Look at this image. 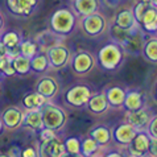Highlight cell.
Masks as SVG:
<instances>
[{
    "label": "cell",
    "instance_id": "obj_15",
    "mask_svg": "<svg viewBox=\"0 0 157 157\" xmlns=\"http://www.w3.org/2000/svg\"><path fill=\"white\" fill-rule=\"evenodd\" d=\"M155 114H152V111L147 107H143L137 111L127 112L125 114V121L129 123L136 131H145L148 123L152 119V116Z\"/></svg>",
    "mask_w": 157,
    "mask_h": 157
},
{
    "label": "cell",
    "instance_id": "obj_16",
    "mask_svg": "<svg viewBox=\"0 0 157 157\" xmlns=\"http://www.w3.org/2000/svg\"><path fill=\"white\" fill-rule=\"evenodd\" d=\"M145 107V97L139 90H125V97L123 102V107L127 112L137 111Z\"/></svg>",
    "mask_w": 157,
    "mask_h": 157
},
{
    "label": "cell",
    "instance_id": "obj_41",
    "mask_svg": "<svg viewBox=\"0 0 157 157\" xmlns=\"http://www.w3.org/2000/svg\"><path fill=\"white\" fill-rule=\"evenodd\" d=\"M10 54V49L4 45V44L0 41V58H3V57H6V56Z\"/></svg>",
    "mask_w": 157,
    "mask_h": 157
},
{
    "label": "cell",
    "instance_id": "obj_52",
    "mask_svg": "<svg viewBox=\"0 0 157 157\" xmlns=\"http://www.w3.org/2000/svg\"><path fill=\"white\" fill-rule=\"evenodd\" d=\"M0 78H2V77H0Z\"/></svg>",
    "mask_w": 157,
    "mask_h": 157
},
{
    "label": "cell",
    "instance_id": "obj_22",
    "mask_svg": "<svg viewBox=\"0 0 157 157\" xmlns=\"http://www.w3.org/2000/svg\"><path fill=\"white\" fill-rule=\"evenodd\" d=\"M140 28L143 29L144 33L148 34H156L157 32V8L149 6L144 12L140 21Z\"/></svg>",
    "mask_w": 157,
    "mask_h": 157
},
{
    "label": "cell",
    "instance_id": "obj_3",
    "mask_svg": "<svg viewBox=\"0 0 157 157\" xmlns=\"http://www.w3.org/2000/svg\"><path fill=\"white\" fill-rule=\"evenodd\" d=\"M40 111L45 128L57 131V132L65 128V125L67 123V112L61 106L53 103L52 100H48L40 108Z\"/></svg>",
    "mask_w": 157,
    "mask_h": 157
},
{
    "label": "cell",
    "instance_id": "obj_23",
    "mask_svg": "<svg viewBox=\"0 0 157 157\" xmlns=\"http://www.w3.org/2000/svg\"><path fill=\"white\" fill-rule=\"evenodd\" d=\"M23 125H25V127L29 128V129L40 132V131L44 128L40 108H38V110H25L24 116H23Z\"/></svg>",
    "mask_w": 157,
    "mask_h": 157
},
{
    "label": "cell",
    "instance_id": "obj_44",
    "mask_svg": "<svg viewBox=\"0 0 157 157\" xmlns=\"http://www.w3.org/2000/svg\"><path fill=\"white\" fill-rule=\"evenodd\" d=\"M4 131H6V128H4V124H3V121H2V119H0V135H2Z\"/></svg>",
    "mask_w": 157,
    "mask_h": 157
},
{
    "label": "cell",
    "instance_id": "obj_25",
    "mask_svg": "<svg viewBox=\"0 0 157 157\" xmlns=\"http://www.w3.org/2000/svg\"><path fill=\"white\" fill-rule=\"evenodd\" d=\"M48 102L46 98H44L41 94H38L36 90L30 91L28 94H24L23 99H21V104L25 110H38L44 104Z\"/></svg>",
    "mask_w": 157,
    "mask_h": 157
},
{
    "label": "cell",
    "instance_id": "obj_12",
    "mask_svg": "<svg viewBox=\"0 0 157 157\" xmlns=\"http://www.w3.org/2000/svg\"><path fill=\"white\" fill-rule=\"evenodd\" d=\"M38 157H61L65 153L63 140L59 136L48 141H40L37 147Z\"/></svg>",
    "mask_w": 157,
    "mask_h": 157
},
{
    "label": "cell",
    "instance_id": "obj_18",
    "mask_svg": "<svg viewBox=\"0 0 157 157\" xmlns=\"http://www.w3.org/2000/svg\"><path fill=\"white\" fill-rule=\"evenodd\" d=\"M86 108L94 115H103L110 110V106H108V102L106 99V95H104L103 90L100 93L91 94L89 102L86 104Z\"/></svg>",
    "mask_w": 157,
    "mask_h": 157
},
{
    "label": "cell",
    "instance_id": "obj_26",
    "mask_svg": "<svg viewBox=\"0 0 157 157\" xmlns=\"http://www.w3.org/2000/svg\"><path fill=\"white\" fill-rule=\"evenodd\" d=\"M12 66H13V70H15V75L25 77L32 73L30 58H27L21 54H16L12 57Z\"/></svg>",
    "mask_w": 157,
    "mask_h": 157
},
{
    "label": "cell",
    "instance_id": "obj_49",
    "mask_svg": "<svg viewBox=\"0 0 157 157\" xmlns=\"http://www.w3.org/2000/svg\"><path fill=\"white\" fill-rule=\"evenodd\" d=\"M147 157H157V156H147Z\"/></svg>",
    "mask_w": 157,
    "mask_h": 157
},
{
    "label": "cell",
    "instance_id": "obj_19",
    "mask_svg": "<svg viewBox=\"0 0 157 157\" xmlns=\"http://www.w3.org/2000/svg\"><path fill=\"white\" fill-rule=\"evenodd\" d=\"M63 37L58 36V34H56L53 30H45V32H41L38 33L36 36V41L37 45H38V52H41V53H46L48 50L50 49V48H53L56 45H58L61 44V40H62Z\"/></svg>",
    "mask_w": 157,
    "mask_h": 157
},
{
    "label": "cell",
    "instance_id": "obj_42",
    "mask_svg": "<svg viewBox=\"0 0 157 157\" xmlns=\"http://www.w3.org/2000/svg\"><path fill=\"white\" fill-rule=\"evenodd\" d=\"M4 28H6V19H4L3 12L0 11V34L4 32Z\"/></svg>",
    "mask_w": 157,
    "mask_h": 157
},
{
    "label": "cell",
    "instance_id": "obj_21",
    "mask_svg": "<svg viewBox=\"0 0 157 157\" xmlns=\"http://www.w3.org/2000/svg\"><path fill=\"white\" fill-rule=\"evenodd\" d=\"M89 136L99 144V147L106 148L111 143V128L106 124H97L89 131Z\"/></svg>",
    "mask_w": 157,
    "mask_h": 157
},
{
    "label": "cell",
    "instance_id": "obj_46",
    "mask_svg": "<svg viewBox=\"0 0 157 157\" xmlns=\"http://www.w3.org/2000/svg\"><path fill=\"white\" fill-rule=\"evenodd\" d=\"M93 157H103V153H102V152H99V153H97V155L93 156Z\"/></svg>",
    "mask_w": 157,
    "mask_h": 157
},
{
    "label": "cell",
    "instance_id": "obj_34",
    "mask_svg": "<svg viewBox=\"0 0 157 157\" xmlns=\"http://www.w3.org/2000/svg\"><path fill=\"white\" fill-rule=\"evenodd\" d=\"M148 7H149V4H148V3H143V2H139V3H136L133 6L132 12H133V16H135V19H136L137 24H140L141 17H143L144 12H145V10Z\"/></svg>",
    "mask_w": 157,
    "mask_h": 157
},
{
    "label": "cell",
    "instance_id": "obj_28",
    "mask_svg": "<svg viewBox=\"0 0 157 157\" xmlns=\"http://www.w3.org/2000/svg\"><path fill=\"white\" fill-rule=\"evenodd\" d=\"M141 54H143V57L147 61H149V62H152V63L157 62V38L155 34L148 38L147 41H144Z\"/></svg>",
    "mask_w": 157,
    "mask_h": 157
},
{
    "label": "cell",
    "instance_id": "obj_14",
    "mask_svg": "<svg viewBox=\"0 0 157 157\" xmlns=\"http://www.w3.org/2000/svg\"><path fill=\"white\" fill-rule=\"evenodd\" d=\"M36 91L48 100H53L59 93V83L53 77L44 75L36 83Z\"/></svg>",
    "mask_w": 157,
    "mask_h": 157
},
{
    "label": "cell",
    "instance_id": "obj_33",
    "mask_svg": "<svg viewBox=\"0 0 157 157\" xmlns=\"http://www.w3.org/2000/svg\"><path fill=\"white\" fill-rule=\"evenodd\" d=\"M63 147H65V152H66V153H73V155L79 153L81 139L77 137V136H71V137L65 139L63 140Z\"/></svg>",
    "mask_w": 157,
    "mask_h": 157
},
{
    "label": "cell",
    "instance_id": "obj_8",
    "mask_svg": "<svg viewBox=\"0 0 157 157\" xmlns=\"http://www.w3.org/2000/svg\"><path fill=\"white\" fill-rule=\"evenodd\" d=\"M136 133L137 131L129 123L124 121V123H120L115 125L114 128H111V141H114L121 148H127Z\"/></svg>",
    "mask_w": 157,
    "mask_h": 157
},
{
    "label": "cell",
    "instance_id": "obj_6",
    "mask_svg": "<svg viewBox=\"0 0 157 157\" xmlns=\"http://www.w3.org/2000/svg\"><path fill=\"white\" fill-rule=\"evenodd\" d=\"M69 65H70L71 70L75 74H78V75H86V74H89L90 71L94 70L97 62H95V57L93 56V53H90L87 50H79L77 53L71 54Z\"/></svg>",
    "mask_w": 157,
    "mask_h": 157
},
{
    "label": "cell",
    "instance_id": "obj_47",
    "mask_svg": "<svg viewBox=\"0 0 157 157\" xmlns=\"http://www.w3.org/2000/svg\"><path fill=\"white\" fill-rule=\"evenodd\" d=\"M0 157H11L8 153H0Z\"/></svg>",
    "mask_w": 157,
    "mask_h": 157
},
{
    "label": "cell",
    "instance_id": "obj_11",
    "mask_svg": "<svg viewBox=\"0 0 157 157\" xmlns=\"http://www.w3.org/2000/svg\"><path fill=\"white\" fill-rule=\"evenodd\" d=\"M23 116L24 111L17 106H10L2 112V119L4 128L8 131H16L23 125Z\"/></svg>",
    "mask_w": 157,
    "mask_h": 157
},
{
    "label": "cell",
    "instance_id": "obj_4",
    "mask_svg": "<svg viewBox=\"0 0 157 157\" xmlns=\"http://www.w3.org/2000/svg\"><path fill=\"white\" fill-rule=\"evenodd\" d=\"M81 29L87 37H99L104 34L108 29V20L103 13H100V11L95 12V13L82 16L79 21Z\"/></svg>",
    "mask_w": 157,
    "mask_h": 157
},
{
    "label": "cell",
    "instance_id": "obj_36",
    "mask_svg": "<svg viewBox=\"0 0 157 157\" xmlns=\"http://www.w3.org/2000/svg\"><path fill=\"white\" fill-rule=\"evenodd\" d=\"M38 133H40V140L41 141H48V140H52V139L58 136L57 131H53V129H49V128H45V127H44Z\"/></svg>",
    "mask_w": 157,
    "mask_h": 157
},
{
    "label": "cell",
    "instance_id": "obj_35",
    "mask_svg": "<svg viewBox=\"0 0 157 157\" xmlns=\"http://www.w3.org/2000/svg\"><path fill=\"white\" fill-rule=\"evenodd\" d=\"M145 132L151 139H157V116L156 115L152 116V119L149 120V123H148L145 128Z\"/></svg>",
    "mask_w": 157,
    "mask_h": 157
},
{
    "label": "cell",
    "instance_id": "obj_7",
    "mask_svg": "<svg viewBox=\"0 0 157 157\" xmlns=\"http://www.w3.org/2000/svg\"><path fill=\"white\" fill-rule=\"evenodd\" d=\"M45 54L48 57V61H49V69L52 70H61V69L66 67L71 58L70 49L62 44L50 48Z\"/></svg>",
    "mask_w": 157,
    "mask_h": 157
},
{
    "label": "cell",
    "instance_id": "obj_50",
    "mask_svg": "<svg viewBox=\"0 0 157 157\" xmlns=\"http://www.w3.org/2000/svg\"><path fill=\"white\" fill-rule=\"evenodd\" d=\"M0 91H2V85H0Z\"/></svg>",
    "mask_w": 157,
    "mask_h": 157
},
{
    "label": "cell",
    "instance_id": "obj_43",
    "mask_svg": "<svg viewBox=\"0 0 157 157\" xmlns=\"http://www.w3.org/2000/svg\"><path fill=\"white\" fill-rule=\"evenodd\" d=\"M61 157H83L82 156L81 153H77V155H73V153H66V152H65V153L61 156Z\"/></svg>",
    "mask_w": 157,
    "mask_h": 157
},
{
    "label": "cell",
    "instance_id": "obj_13",
    "mask_svg": "<svg viewBox=\"0 0 157 157\" xmlns=\"http://www.w3.org/2000/svg\"><path fill=\"white\" fill-rule=\"evenodd\" d=\"M38 6V0H7V8L19 17H29Z\"/></svg>",
    "mask_w": 157,
    "mask_h": 157
},
{
    "label": "cell",
    "instance_id": "obj_29",
    "mask_svg": "<svg viewBox=\"0 0 157 157\" xmlns=\"http://www.w3.org/2000/svg\"><path fill=\"white\" fill-rule=\"evenodd\" d=\"M30 69L36 74H45L49 70V61H48L46 54L38 52L36 56H33L30 58Z\"/></svg>",
    "mask_w": 157,
    "mask_h": 157
},
{
    "label": "cell",
    "instance_id": "obj_2",
    "mask_svg": "<svg viewBox=\"0 0 157 157\" xmlns=\"http://www.w3.org/2000/svg\"><path fill=\"white\" fill-rule=\"evenodd\" d=\"M78 24V16L71 8H59L54 11L49 20V29L61 37L70 36Z\"/></svg>",
    "mask_w": 157,
    "mask_h": 157
},
{
    "label": "cell",
    "instance_id": "obj_24",
    "mask_svg": "<svg viewBox=\"0 0 157 157\" xmlns=\"http://www.w3.org/2000/svg\"><path fill=\"white\" fill-rule=\"evenodd\" d=\"M115 25L121 29H132L139 27L132 10H121L115 16Z\"/></svg>",
    "mask_w": 157,
    "mask_h": 157
},
{
    "label": "cell",
    "instance_id": "obj_31",
    "mask_svg": "<svg viewBox=\"0 0 157 157\" xmlns=\"http://www.w3.org/2000/svg\"><path fill=\"white\" fill-rule=\"evenodd\" d=\"M17 50H19V54L27 58H32L38 53V45L34 40H21L17 46Z\"/></svg>",
    "mask_w": 157,
    "mask_h": 157
},
{
    "label": "cell",
    "instance_id": "obj_27",
    "mask_svg": "<svg viewBox=\"0 0 157 157\" xmlns=\"http://www.w3.org/2000/svg\"><path fill=\"white\" fill-rule=\"evenodd\" d=\"M103 148L99 147V144L91 139L89 135L86 137L81 139V149H79V153L83 156V157H93L97 153H99Z\"/></svg>",
    "mask_w": 157,
    "mask_h": 157
},
{
    "label": "cell",
    "instance_id": "obj_10",
    "mask_svg": "<svg viewBox=\"0 0 157 157\" xmlns=\"http://www.w3.org/2000/svg\"><path fill=\"white\" fill-rule=\"evenodd\" d=\"M144 33L143 29L139 27L136 29H133L132 32L128 34V37L125 38L121 44V48H123L124 53L125 54H132V56H137L141 53V49H143V45H144Z\"/></svg>",
    "mask_w": 157,
    "mask_h": 157
},
{
    "label": "cell",
    "instance_id": "obj_17",
    "mask_svg": "<svg viewBox=\"0 0 157 157\" xmlns=\"http://www.w3.org/2000/svg\"><path fill=\"white\" fill-rule=\"evenodd\" d=\"M103 93L106 95V99L108 102L110 108L119 110V108L123 107L125 89H123L121 86H107L103 89Z\"/></svg>",
    "mask_w": 157,
    "mask_h": 157
},
{
    "label": "cell",
    "instance_id": "obj_9",
    "mask_svg": "<svg viewBox=\"0 0 157 157\" xmlns=\"http://www.w3.org/2000/svg\"><path fill=\"white\" fill-rule=\"evenodd\" d=\"M149 145H151V137L147 135L145 131H137L132 141L127 147V151L131 156L133 157H147L149 156Z\"/></svg>",
    "mask_w": 157,
    "mask_h": 157
},
{
    "label": "cell",
    "instance_id": "obj_51",
    "mask_svg": "<svg viewBox=\"0 0 157 157\" xmlns=\"http://www.w3.org/2000/svg\"><path fill=\"white\" fill-rule=\"evenodd\" d=\"M0 77H2V74H0Z\"/></svg>",
    "mask_w": 157,
    "mask_h": 157
},
{
    "label": "cell",
    "instance_id": "obj_1",
    "mask_svg": "<svg viewBox=\"0 0 157 157\" xmlns=\"http://www.w3.org/2000/svg\"><path fill=\"white\" fill-rule=\"evenodd\" d=\"M125 57H127V54L124 53L123 48H121L119 44L110 41L98 50L95 62H97L98 66L100 69H103V70L115 71L123 65Z\"/></svg>",
    "mask_w": 157,
    "mask_h": 157
},
{
    "label": "cell",
    "instance_id": "obj_38",
    "mask_svg": "<svg viewBox=\"0 0 157 157\" xmlns=\"http://www.w3.org/2000/svg\"><path fill=\"white\" fill-rule=\"evenodd\" d=\"M7 153L10 155L11 157H21V148L17 147V145H13V147H11L10 149H8Z\"/></svg>",
    "mask_w": 157,
    "mask_h": 157
},
{
    "label": "cell",
    "instance_id": "obj_37",
    "mask_svg": "<svg viewBox=\"0 0 157 157\" xmlns=\"http://www.w3.org/2000/svg\"><path fill=\"white\" fill-rule=\"evenodd\" d=\"M21 157H38L37 148L34 147H27L21 149Z\"/></svg>",
    "mask_w": 157,
    "mask_h": 157
},
{
    "label": "cell",
    "instance_id": "obj_30",
    "mask_svg": "<svg viewBox=\"0 0 157 157\" xmlns=\"http://www.w3.org/2000/svg\"><path fill=\"white\" fill-rule=\"evenodd\" d=\"M21 40H23V38H21V34L19 32H16V30H7V32L4 30V32L0 34V41H2L10 50L17 49V46H19Z\"/></svg>",
    "mask_w": 157,
    "mask_h": 157
},
{
    "label": "cell",
    "instance_id": "obj_39",
    "mask_svg": "<svg viewBox=\"0 0 157 157\" xmlns=\"http://www.w3.org/2000/svg\"><path fill=\"white\" fill-rule=\"evenodd\" d=\"M157 139H151V145H149V156H157Z\"/></svg>",
    "mask_w": 157,
    "mask_h": 157
},
{
    "label": "cell",
    "instance_id": "obj_20",
    "mask_svg": "<svg viewBox=\"0 0 157 157\" xmlns=\"http://www.w3.org/2000/svg\"><path fill=\"white\" fill-rule=\"evenodd\" d=\"M71 10L77 16H87L100 10L99 0H71Z\"/></svg>",
    "mask_w": 157,
    "mask_h": 157
},
{
    "label": "cell",
    "instance_id": "obj_40",
    "mask_svg": "<svg viewBox=\"0 0 157 157\" xmlns=\"http://www.w3.org/2000/svg\"><path fill=\"white\" fill-rule=\"evenodd\" d=\"M103 157H124V155L119 151H110V152L103 153Z\"/></svg>",
    "mask_w": 157,
    "mask_h": 157
},
{
    "label": "cell",
    "instance_id": "obj_32",
    "mask_svg": "<svg viewBox=\"0 0 157 157\" xmlns=\"http://www.w3.org/2000/svg\"><path fill=\"white\" fill-rule=\"evenodd\" d=\"M0 74H2V77H13L15 75V70H13V66H12V56L11 54L0 58Z\"/></svg>",
    "mask_w": 157,
    "mask_h": 157
},
{
    "label": "cell",
    "instance_id": "obj_48",
    "mask_svg": "<svg viewBox=\"0 0 157 157\" xmlns=\"http://www.w3.org/2000/svg\"><path fill=\"white\" fill-rule=\"evenodd\" d=\"M139 2H143V3H148V4H149V0H139Z\"/></svg>",
    "mask_w": 157,
    "mask_h": 157
},
{
    "label": "cell",
    "instance_id": "obj_45",
    "mask_svg": "<svg viewBox=\"0 0 157 157\" xmlns=\"http://www.w3.org/2000/svg\"><path fill=\"white\" fill-rule=\"evenodd\" d=\"M149 6H152V7H157V0H149Z\"/></svg>",
    "mask_w": 157,
    "mask_h": 157
},
{
    "label": "cell",
    "instance_id": "obj_5",
    "mask_svg": "<svg viewBox=\"0 0 157 157\" xmlns=\"http://www.w3.org/2000/svg\"><path fill=\"white\" fill-rule=\"evenodd\" d=\"M93 94V90L89 85L77 83L71 86L65 93V103L71 108H83Z\"/></svg>",
    "mask_w": 157,
    "mask_h": 157
}]
</instances>
